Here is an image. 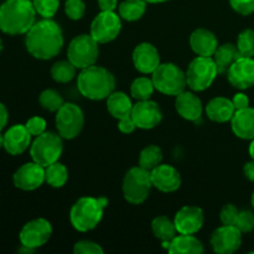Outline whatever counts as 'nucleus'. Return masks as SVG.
<instances>
[{"label": "nucleus", "mask_w": 254, "mask_h": 254, "mask_svg": "<svg viewBox=\"0 0 254 254\" xmlns=\"http://www.w3.org/2000/svg\"><path fill=\"white\" fill-rule=\"evenodd\" d=\"M64 32L61 26L52 19L35 22L26 32L25 45L31 56L37 60H51L64 47Z\"/></svg>", "instance_id": "nucleus-1"}, {"label": "nucleus", "mask_w": 254, "mask_h": 254, "mask_svg": "<svg viewBox=\"0 0 254 254\" xmlns=\"http://www.w3.org/2000/svg\"><path fill=\"white\" fill-rule=\"evenodd\" d=\"M32 0H6L0 5V30L7 35H24L36 20Z\"/></svg>", "instance_id": "nucleus-2"}, {"label": "nucleus", "mask_w": 254, "mask_h": 254, "mask_svg": "<svg viewBox=\"0 0 254 254\" xmlns=\"http://www.w3.org/2000/svg\"><path fill=\"white\" fill-rule=\"evenodd\" d=\"M77 88L79 93L92 101L107 99L116 88V78L113 73L101 66H89L83 68L77 78Z\"/></svg>", "instance_id": "nucleus-3"}, {"label": "nucleus", "mask_w": 254, "mask_h": 254, "mask_svg": "<svg viewBox=\"0 0 254 254\" xmlns=\"http://www.w3.org/2000/svg\"><path fill=\"white\" fill-rule=\"evenodd\" d=\"M108 206V198L84 196L78 198L69 211V221L78 232H88L94 230L103 217V212Z\"/></svg>", "instance_id": "nucleus-4"}, {"label": "nucleus", "mask_w": 254, "mask_h": 254, "mask_svg": "<svg viewBox=\"0 0 254 254\" xmlns=\"http://www.w3.org/2000/svg\"><path fill=\"white\" fill-rule=\"evenodd\" d=\"M59 133L45 131L35 136V140L30 145V155L32 161L41 166L51 165L59 161L64 151V140Z\"/></svg>", "instance_id": "nucleus-5"}, {"label": "nucleus", "mask_w": 254, "mask_h": 254, "mask_svg": "<svg viewBox=\"0 0 254 254\" xmlns=\"http://www.w3.org/2000/svg\"><path fill=\"white\" fill-rule=\"evenodd\" d=\"M151 79L155 89L166 96H178L185 91L188 86L186 72H184L178 64H160L158 68L151 73Z\"/></svg>", "instance_id": "nucleus-6"}, {"label": "nucleus", "mask_w": 254, "mask_h": 254, "mask_svg": "<svg viewBox=\"0 0 254 254\" xmlns=\"http://www.w3.org/2000/svg\"><path fill=\"white\" fill-rule=\"evenodd\" d=\"M153 188L150 171L134 166L127 171L123 180V196L131 205H141L150 195Z\"/></svg>", "instance_id": "nucleus-7"}, {"label": "nucleus", "mask_w": 254, "mask_h": 254, "mask_svg": "<svg viewBox=\"0 0 254 254\" xmlns=\"http://www.w3.org/2000/svg\"><path fill=\"white\" fill-rule=\"evenodd\" d=\"M217 74V66L212 57H195L186 71L189 88L193 92L205 91L215 82Z\"/></svg>", "instance_id": "nucleus-8"}, {"label": "nucleus", "mask_w": 254, "mask_h": 254, "mask_svg": "<svg viewBox=\"0 0 254 254\" xmlns=\"http://www.w3.org/2000/svg\"><path fill=\"white\" fill-rule=\"evenodd\" d=\"M98 45L91 34L78 35L69 42L67 49V59L79 69L93 66L99 56Z\"/></svg>", "instance_id": "nucleus-9"}, {"label": "nucleus", "mask_w": 254, "mask_h": 254, "mask_svg": "<svg viewBox=\"0 0 254 254\" xmlns=\"http://www.w3.org/2000/svg\"><path fill=\"white\" fill-rule=\"evenodd\" d=\"M55 123L57 133L62 138L67 140L77 138L84 126L83 111L74 103H64L56 112Z\"/></svg>", "instance_id": "nucleus-10"}, {"label": "nucleus", "mask_w": 254, "mask_h": 254, "mask_svg": "<svg viewBox=\"0 0 254 254\" xmlns=\"http://www.w3.org/2000/svg\"><path fill=\"white\" fill-rule=\"evenodd\" d=\"M122 17L114 11H101L91 24V35L98 44H108L118 37Z\"/></svg>", "instance_id": "nucleus-11"}, {"label": "nucleus", "mask_w": 254, "mask_h": 254, "mask_svg": "<svg viewBox=\"0 0 254 254\" xmlns=\"http://www.w3.org/2000/svg\"><path fill=\"white\" fill-rule=\"evenodd\" d=\"M52 236V226L45 218H36L27 222L20 231V243L22 246L36 250L46 245Z\"/></svg>", "instance_id": "nucleus-12"}, {"label": "nucleus", "mask_w": 254, "mask_h": 254, "mask_svg": "<svg viewBox=\"0 0 254 254\" xmlns=\"http://www.w3.org/2000/svg\"><path fill=\"white\" fill-rule=\"evenodd\" d=\"M242 245V232L236 226H221L211 236L212 250L218 254H232Z\"/></svg>", "instance_id": "nucleus-13"}, {"label": "nucleus", "mask_w": 254, "mask_h": 254, "mask_svg": "<svg viewBox=\"0 0 254 254\" xmlns=\"http://www.w3.org/2000/svg\"><path fill=\"white\" fill-rule=\"evenodd\" d=\"M131 118L135 122L136 128L140 129H153L158 127L163 121V112L158 103L154 101H138V103L133 106Z\"/></svg>", "instance_id": "nucleus-14"}, {"label": "nucleus", "mask_w": 254, "mask_h": 254, "mask_svg": "<svg viewBox=\"0 0 254 254\" xmlns=\"http://www.w3.org/2000/svg\"><path fill=\"white\" fill-rule=\"evenodd\" d=\"M12 181L20 190H36L45 183V168L35 161L24 164L15 171Z\"/></svg>", "instance_id": "nucleus-15"}, {"label": "nucleus", "mask_w": 254, "mask_h": 254, "mask_svg": "<svg viewBox=\"0 0 254 254\" xmlns=\"http://www.w3.org/2000/svg\"><path fill=\"white\" fill-rule=\"evenodd\" d=\"M205 215L202 208L197 206H184L176 212L174 223L178 233L181 235H195L202 228Z\"/></svg>", "instance_id": "nucleus-16"}, {"label": "nucleus", "mask_w": 254, "mask_h": 254, "mask_svg": "<svg viewBox=\"0 0 254 254\" xmlns=\"http://www.w3.org/2000/svg\"><path fill=\"white\" fill-rule=\"evenodd\" d=\"M228 82L235 88L247 89L254 86V60L241 56L227 71Z\"/></svg>", "instance_id": "nucleus-17"}, {"label": "nucleus", "mask_w": 254, "mask_h": 254, "mask_svg": "<svg viewBox=\"0 0 254 254\" xmlns=\"http://www.w3.org/2000/svg\"><path fill=\"white\" fill-rule=\"evenodd\" d=\"M153 186L161 192H175L181 186V175L174 166L160 164L150 171Z\"/></svg>", "instance_id": "nucleus-18"}, {"label": "nucleus", "mask_w": 254, "mask_h": 254, "mask_svg": "<svg viewBox=\"0 0 254 254\" xmlns=\"http://www.w3.org/2000/svg\"><path fill=\"white\" fill-rule=\"evenodd\" d=\"M133 64L140 73L151 74L160 64V55L158 49L149 42L136 45L133 51Z\"/></svg>", "instance_id": "nucleus-19"}, {"label": "nucleus", "mask_w": 254, "mask_h": 254, "mask_svg": "<svg viewBox=\"0 0 254 254\" xmlns=\"http://www.w3.org/2000/svg\"><path fill=\"white\" fill-rule=\"evenodd\" d=\"M31 134L22 124H16L4 134V149L10 155H20L31 145Z\"/></svg>", "instance_id": "nucleus-20"}, {"label": "nucleus", "mask_w": 254, "mask_h": 254, "mask_svg": "<svg viewBox=\"0 0 254 254\" xmlns=\"http://www.w3.org/2000/svg\"><path fill=\"white\" fill-rule=\"evenodd\" d=\"M175 108L180 117L190 122L198 121L203 112L201 99L190 91H184L176 96Z\"/></svg>", "instance_id": "nucleus-21"}, {"label": "nucleus", "mask_w": 254, "mask_h": 254, "mask_svg": "<svg viewBox=\"0 0 254 254\" xmlns=\"http://www.w3.org/2000/svg\"><path fill=\"white\" fill-rule=\"evenodd\" d=\"M190 46L197 56L212 57L218 47V40L207 29H196L190 36Z\"/></svg>", "instance_id": "nucleus-22"}, {"label": "nucleus", "mask_w": 254, "mask_h": 254, "mask_svg": "<svg viewBox=\"0 0 254 254\" xmlns=\"http://www.w3.org/2000/svg\"><path fill=\"white\" fill-rule=\"evenodd\" d=\"M231 127L237 138L245 140L254 139V108L241 109L236 111L235 116L231 119Z\"/></svg>", "instance_id": "nucleus-23"}, {"label": "nucleus", "mask_w": 254, "mask_h": 254, "mask_svg": "<svg viewBox=\"0 0 254 254\" xmlns=\"http://www.w3.org/2000/svg\"><path fill=\"white\" fill-rule=\"evenodd\" d=\"M206 114L208 119L216 123H227L231 122L236 113V108L232 103V99L226 97H216L211 99L206 106Z\"/></svg>", "instance_id": "nucleus-24"}, {"label": "nucleus", "mask_w": 254, "mask_h": 254, "mask_svg": "<svg viewBox=\"0 0 254 254\" xmlns=\"http://www.w3.org/2000/svg\"><path fill=\"white\" fill-rule=\"evenodd\" d=\"M203 251V245L195 236L179 233L170 242L168 252L171 254H201Z\"/></svg>", "instance_id": "nucleus-25"}, {"label": "nucleus", "mask_w": 254, "mask_h": 254, "mask_svg": "<svg viewBox=\"0 0 254 254\" xmlns=\"http://www.w3.org/2000/svg\"><path fill=\"white\" fill-rule=\"evenodd\" d=\"M241 57L240 51L237 49V45L233 44H223L217 47V50L213 54L212 59L217 66L218 74H225L230 69V67Z\"/></svg>", "instance_id": "nucleus-26"}, {"label": "nucleus", "mask_w": 254, "mask_h": 254, "mask_svg": "<svg viewBox=\"0 0 254 254\" xmlns=\"http://www.w3.org/2000/svg\"><path fill=\"white\" fill-rule=\"evenodd\" d=\"M133 106L134 104L131 103L130 98L124 92H113L107 98V109L109 114L118 121L131 116Z\"/></svg>", "instance_id": "nucleus-27"}, {"label": "nucleus", "mask_w": 254, "mask_h": 254, "mask_svg": "<svg viewBox=\"0 0 254 254\" xmlns=\"http://www.w3.org/2000/svg\"><path fill=\"white\" fill-rule=\"evenodd\" d=\"M151 230L154 236L161 242H171L178 235L175 223L166 216H158L151 222Z\"/></svg>", "instance_id": "nucleus-28"}, {"label": "nucleus", "mask_w": 254, "mask_h": 254, "mask_svg": "<svg viewBox=\"0 0 254 254\" xmlns=\"http://www.w3.org/2000/svg\"><path fill=\"white\" fill-rule=\"evenodd\" d=\"M146 4L145 0H124L118 6L119 16L126 21H136L145 14Z\"/></svg>", "instance_id": "nucleus-29"}, {"label": "nucleus", "mask_w": 254, "mask_h": 254, "mask_svg": "<svg viewBox=\"0 0 254 254\" xmlns=\"http://www.w3.org/2000/svg\"><path fill=\"white\" fill-rule=\"evenodd\" d=\"M67 180H68V170L64 164L56 161L45 168V183L49 184L51 188H62L66 185Z\"/></svg>", "instance_id": "nucleus-30"}, {"label": "nucleus", "mask_w": 254, "mask_h": 254, "mask_svg": "<svg viewBox=\"0 0 254 254\" xmlns=\"http://www.w3.org/2000/svg\"><path fill=\"white\" fill-rule=\"evenodd\" d=\"M163 161V151L158 145H148L140 151L139 155V166L145 170L151 171Z\"/></svg>", "instance_id": "nucleus-31"}, {"label": "nucleus", "mask_w": 254, "mask_h": 254, "mask_svg": "<svg viewBox=\"0 0 254 254\" xmlns=\"http://www.w3.org/2000/svg\"><path fill=\"white\" fill-rule=\"evenodd\" d=\"M77 67L69 60L59 61L52 66L51 77L57 83H68L76 77Z\"/></svg>", "instance_id": "nucleus-32"}, {"label": "nucleus", "mask_w": 254, "mask_h": 254, "mask_svg": "<svg viewBox=\"0 0 254 254\" xmlns=\"http://www.w3.org/2000/svg\"><path fill=\"white\" fill-rule=\"evenodd\" d=\"M153 79L148 77H138L133 81L130 86V94L136 101H146L150 99V97L154 93Z\"/></svg>", "instance_id": "nucleus-33"}, {"label": "nucleus", "mask_w": 254, "mask_h": 254, "mask_svg": "<svg viewBox=\"0 0 254 254\" xmlns=\"http://www.w3.org/2000/svg\"><path fill=\"white\" fill-rule=\"evenodd\" d=\"M39 103L49 112H57L64 104V98L56 89H45L39 96Z\"/></svg>", "instance_id": "nucleus-34"}, {"label": "nucleus", "mask_w": 254, "mask_h": 254, "mask_svg": "<svg viewBox=\"0 0 254 254\" xmlns=\"http://www.w3.org/2000/svg\"><path fill=\"white\" fill-rule=\"evenodd\" d=\"M237 49L240 51L241 56H254V30L246 29L238 35Z\"/></svg>", "instance_id": "nucleus-35"}, {"label": "nucleus", "mask_w": 254, "mask_h": 254, "mask_svg": "<svg viewBox=\"0 0 254 254\" xmlns=\"http://www.w3.org/2000/svg\"><path fill=\"white\" fill-rule=\"evenodd\" d=\"M35 10L44 19H52L60 7V0H32Z\"/></svg>", "instance_id": "nucleus-36"}, {"label": "nucleus", "mask_w": 254, "mask_h": 254, "mask_svg": "<svg viewBox=\"0 0 254 254\" xmlns=\"http://www.w3.org/2000/svg\"><path fill=\"white\" fill-rule=\"evenodd\" d=\"M64 12L71 20H79L86 12V4L83 0H66Z\"/></svg>", "instance_id": "nucleus-37"}, {"label": "nucleus", "mask_w": 254, "mask_h": 254, "mask_svg": "<svg viewBox=\"0 0 254 254\" xmlns=\"http://www.w3.org/2000/svg\"><path fill=\"white\" fill-rule=\"evenodd\" d=\"M74 254H103L104 251L98 243L92 242V241L83 240L78 241L73 246Z\"/></svg>", "instance_id": "nucleus-38"}, {"label": "nucleus", "mask_w": 254, "mask_h": 254, "mask_svg": "<svg viewBox=\"0 0 254 254\" xmlns=\"http://www.w3.org/2000/svg\"><path fill=\"white\" fill-rule=\"evenodd\" d=\"M236 227H237L242 233L252 232L254 230V213L252 211L250 210L240 211V215H238Z\"/></svg>", "instance_id": "nucleus-39"}, {"label": "nucleus", "mask_w": 254, "mask_h": 254, "mask_svg": "<svg viewBox=\"0 0 254 254\" xmlns=\"http://www.w3.org/2000/svg\"><path fill=\"white\" fill-rule=\"evenodd\" d=\"M238 215H240V211L232 203H227L222 207L220 212V220L222 222V225L226 226H236L237 223Z\"/></svg>", "instance_id": "nucleus-40"}, {"label": "nucleus", "mask_w": 254, "mask_h": 254, "mask_svg": "<svg viewBox=\"0 0 254 254\" xmlns=\"http://www.w3.org/2000/svg\"><path fill=\"white\" fill-rule=\"evenodd\" d=\"M25 127L32 136H37L46 131V121L41 117H32L26 122Z\"/></svg>", "instance_id": "nucleus-41"}, {"label": "nucleus", "mask_w": 254, "mask_h": 254, "mask_svg": "<svg viewBox=\"0 0 254 254\" xmlns=\"http://www.w3.org/2000/svg\"><path fill=\"white\" fill-rule=\"evenodd\" d=\"M230 4L236 12L243 16L254 12V0H230Z\"/></svg>", "instance_id": "nucleus-42"}, {"label": "nucleus", "mask_w": 254, "mask_h": 254, "mask_svg": "<svg viewBox=\"0 0 254 254\" xmlns=\"http://www.w3.org/2000/svg\"><path fill=\"white\" fill-rule=\"evenodd\" d=\"M118 128L122 133L130 134L136 129V124L135 122L133 121V118H131V116H129V117H126V118L119 119Z\"/></svg>", "instance_id": "nucleus-43"}, {"label": "nucleus", "mask_w": 254, "mask_h": 254, "mask_svg": "<svg viewBox=\"0 0 254 254\" xmlns=\"http://www.w3.org/2000/svg\"><path fill=\"white\" fill-rule=\"evenodd\" d=\"M232 103L235 106L236 111H241L250 107V98L245 93H237L232 98Z\"/></svg>", "instance_id": "nucleus-44"}, {"label": "nucleus", "mask_w": 254, "mask_h": 254, "mask_svg": "<svg viewBox=\"0 0 254 254\" xmlns=\"http://www.w3.org/2000/svg\"><path fill=\"white\" fill-rule=\"evenodd\" d=\"M101 11H114L118 6V0H98Z\"/></svg>", "instance_id": "nucleus-45"}, {"label": "nucleus", "mask_w": 254, "mask_h": 254, "mask_svg": "<svg viewBox=\"0 0 254 254\" xmlns=\"http://www.w3.org/2000/svg\"><path fill=\"white\" fill-rule=\"evenodd\" d=\"M9 121V113H7L6 107L2 103H0V131L5 128Z\"/></svg>", "instance_id": "nucleus-46"}, {"label": "nucleus", "mask_w": 254, "mask_h": 254, "mask_svg": "<svg viewBox=\"0 0 254 254\" xmlns=\"http://www.w3.org/2000/svg\"><path fill=\"white\" fill-rule=\"evenodd\" d=\"M243 173H245V176L251 181V183H254V160L245 164Z\"/></svg>", "instance_id": "nucleus-47"}, {"label": "nucleus", "mask_w": 254, "mask_h": 254, "mask_svg": "<svg viewBox=\"0 0 254 254\" xmlns=\"http://www.w3.org/2000/svg\"><path fill=\"white\" fill-rule=\"evenodd\" d=\"M250 155H251V158H252V160H254V139L250 145Z\"/></svg>", "instance_id": "nucleus-48"}, {"label": "nucleus", "mask_w": 254, "mask_h": 254, "mask_svg": "<svg viewBox=\"0 0 254 254\" xmlns=\"http://www.w3.org/2000/svg\"><path fill=\"white\" fill-rule=\"evenodd\" d=\"M148 4H160V2H165L169 1V0H145Z\"/></svg>", "instance_id": "nucleus-49"}, {"label": "nucleus", "mask_w": 254, "mask_h": 254, "mask_svg": "<svg viewBox=\"0 0 254 254\" xmlns=\"http://www.w3.org/2000/svg\"><path fill=\"white\" fill-rule=\"evenodd\" d=\"M4 148V135L1 134V131H0V149Z\"/></svg>", "instance_id": "nucleus-50"}, {"label": "nucleus", "mask_w": 254, "mask_h": 254, "mask_svg": "<svg viewBox=\"0 0 254 254\" xmlns=\"http://www.w3.org/2000/svg\"><path fill=\"white\" fill-rule=\"evenodd\" d=\"M1 51H2V41L1 39H0V54H1Z\"/></svg>", "instance_id": "nucleus-51"}, {"label": "nucleus", "mask_w": 254, "mask_h": 254, "mask_svg": "<svg viewBox=\"0 0 254 254\" xmlns=\"http://www.w3.org/2000/svg\"><path fill=\"white\" fill-rule=\"evenodd\" d=\"M252 206H253V208H254V191H253V195H252Z\"/></svg>", "instance_id": "nucleus-52"}]
</instances>
